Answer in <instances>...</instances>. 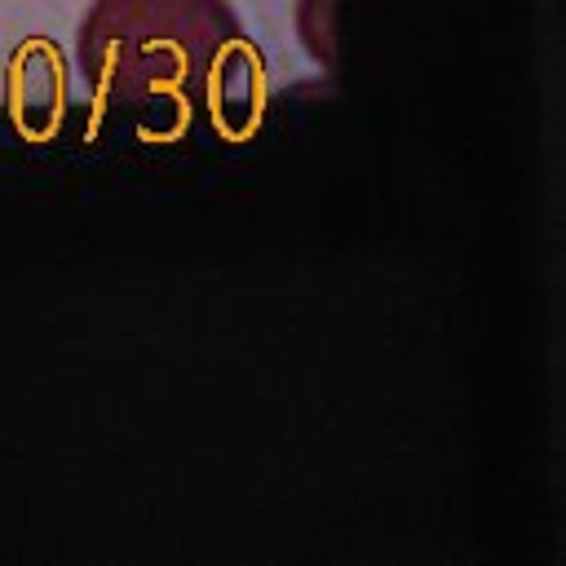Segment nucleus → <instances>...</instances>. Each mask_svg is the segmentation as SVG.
I'll return each mask as SVG.
<instances>
[{
	"label": "nucleus",
	"instance_id": "f257e3e1",
	"mask_svg": "<svg viewBox=\"0 0 566 566\" xmlns=\"http://www.w3.org/2000/svg\"><path fill=\"white\" fill-rule=\"evenodd\" d=\"M75 66L106 106L146 124L199 115L256 71L230 0H93Z\"/></svg>",
	"mask_w": 566,
	"mask_h": 566
},
{
	"label": "nucleus",
	"instance_id": "f03ea898",
	"mask_svg": "<svg viewBox=\"0 0 566 566\" xmlns=\"http://www.w3.org/2000/svg\"><path fill=\"white\" fill-rule=\"evenodd\" d=\"M332 13H336V0H301V9H296L301 44H305V49H310V57H314V62H323L327 71L336 66V53H332V40H336Z\"/></svg>",
	"mask_w": 566,
	"mask_h": 566
}]
</instances>
